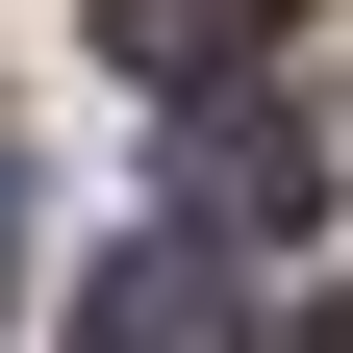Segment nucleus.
<instances>
[{"label":"nucleus","mask_w":353,"mask_h":353,"mask_svg":"<svg viewBox=\"0 0 353 353\" xmlns=\"http://www.w3.org/2000/svg\"><path fill=\"white\" fill-rule=\"evenodd\" d=\"M176 176H202V252H252V228H303V176H328V152H303V101H252V76H228Z\"/></svg>","instance_id":"f257e3e1"},{"label":"nucleus","mask_w":353,"mask_h":353,"mask_svg":"<svg viewBox=\"0 0 353 353\" xmlns=\"http://www.w3.org/2000/svg\"><path fill=\"white\" fill-rule=\"evenodd\" d=\"M0 303H26V176H0Z\"/></svg>","instance_id":"20e7f679"},{"label":"nucleus","mask_w":353,"mask_h":353,"mask_svg":"<svg viewBox=\"0 0 353 353\" xmlns=\"http://www.w3.org/2000/svg\"><path fill=\"white\" fill-rule=\"evenodd\" d=\"M202 328H228V252H202V228H152V252L101 278V353H202Z\"/></svg>","instance_id":"7ed1b4c3"},{"label":"nucleus","mask_w":353,"mask_h":353,"mask_svg":"<svg viewBox=\"0 0 353 353\" xmlns=\"http://www.w3.org/2000/svg\"><path fill=\"white\" fill-rule=\"evenodd\" d=\"M278 26H303V0H101V51L152 76V101H228V76H278Z\"/></svg>","instance_id":"f03ea898"},{"label":"nucleus","mask_w":353,"mask_h":353,"mask_svg":"<svg viewBox=\"0 0 353 353\" xmlns=\"http://www.w3.org/2000/svg\"><path fill=\"white\" fill-rule=\"evenodd\" d=\"M303 353H353V303H328V328H303Z\"/></svg>","instance_id":"39448f33"}]
</instances>
